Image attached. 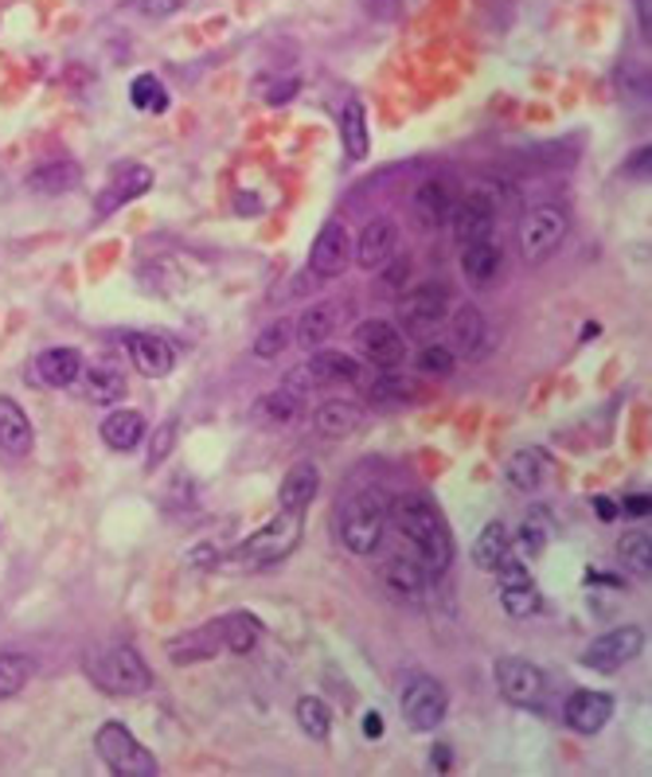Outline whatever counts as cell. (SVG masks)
<instances>
[{"label":"cell","instance_id":"cell-38","mask_svg":"<svg viewBox=\"0 0 652 777\" xmlns=\"http://www.w3.org/2000/svg\"><path fill=\"white\" fill-rule=\"evenodd\" d=\"M547 539H551V520L535 508V512L520 524V535H516L512 544H516V551H520V559H535V555L547 547Z\"/></svg>","mask_w":652,"mask_h":777},{"label":"cell","instance_id":"cell-36","mask_svg":"<svg viewBox=\"0 0 652 777\" xmlns=\"http://www.w3.org/2000/svg\"><path fill=\"white\" fill-rule=\"evenodd\" d=\"M298 723L313 742H325L328 734H333V712H328V703L317 700V695L298 700Z\"/></svg>","mask_w":652,"mask_h":777},{"label":"cell","instance_id":"cell-34","mask_svg":"<svg viewBox=\"0 0 652 777\" xmlns=\"http://www.w3.org/2000/svg\"><path fill=\"white\" fill-rule=\"evenodd\" d=\"M336 328V305H313V309H305L298 317V325H293V337H298L301 348H321L328 337H333Z\"/></svg>","mask_w":652,"mask_h":777},{"label":"cell","instance_id":"cell-25","mask_svg":"<svg viewBox=\"0 0 652 777\" xmlns=\"http://www.w3.org/2000/svg\"><path fill=\"white\" fill-rule=\"evenodd\" d=\"M305 372L313 375V384H364V364L345 352H317Z\"/></svg>","mask_w":652,"mask_h":777},{"label":"cell","instance_id":"cell-12","mask_svg":"<svg viewBox=\"0 0 652 777\" xmlns=\"http://www.w3.org/2000/svg\"><path fill=\"white\" fill-rule=\"evenodd\" d=\"M449 223H454V234H457V243L461 246L493 239L496 207H493V199H488V192H466L461 199H454Z\"/></svg>","mask_w":652,"mask_h":777},{"label":"cell","instance_id":"cell-10","mask_svg":"<svg viewBox=\"0 0 652 777\" xmlns=\"http://www.w3.org/2000/svg\"><path fill=\"white\" fill-rule=\"evenodd\" d=\"M149 187H153V169H149V165L125 160V165H118V169L110 172L106 187L98 192V199H94V216L106 219V216H113V211H122L125 204H133L137 196H145Z\"/></svg>","mask_w":652,"mask_h":777},{"label":"cell","instance_id":"cell-53","mask_svg":"<svg viewBox=\"0 0 652 777\" xmlns=\"http://www.w3.org/2000/svg\"><path fill=\"white\" fill-rule=\"evenodd\" d=\"M407 270H410V266H407V258H402L399 266H391V270L383 274V281H387V286H391V290H399V286H402V278H407Z\"/></svg>","mask_w":652,"mask_h":777},{"label":"cell","instance_id":"cell-30","mask_svg":"<svg viewBox=\"0 0 652 777\" xmlns=\"http://www.w3.org/2000/svg\"><path fill=\"white\" fill-rule=\"evenodd\" d=\"M83 394L90 403H102V406H113L118 399H125V379L118 367L110 364H94V367H83Z\"/></svg>","mask_w":652,"mask_h":777},{"label":"cell","instance_id":"cell-40","mask_svg":"<svg viewBox=\"0 0 652 777\" xmlns=\"http://www.w3.org/2000/svg\"><path fill=\"white\" fill-rule=\"evenodd\" d=\"M32 680V660L20 653H0V700H12Z\"/></svg>","mask_w":652,"mask_h":777},{"label":"cell","instance_id":"cell-43","mask_svg":"<svg viewBox=\"0 0 652 777\" xmlns=\"http://www.w3.org/2000/svg\"><path fill=\"white\" fill-rule=\"evenodd\" d=\"M289 337H293L289 320H270V325H266V328L258 332V340H254V356H258V360L281 356V352L289 348Z\"/></svg>","mask_w":652,"mask_h":777},{"label":"cell","instance_id":"cell-29","mask_svg":"<svg viewBox=\"0 0 652 777\" xmlns=\"http://www.w3.org/2000/svg\"><path fill=\"white\" fill-rule=\"evenodd\" d=\"M219 629H224V653H239L246 656L262 638V621L246 609H234V614H224L219 618Z\"/></svg>","mask_w":652,"mask_h":777},{"label":"cell","instance_id":"cell-7","mask_svg":"<svg viewBox=\"0 0 652 777\" xmlns=\"http://www.w3.org/2000/svg\"><path fill=\"white\" fill-rule=\"evenodd\" d=\"M567 211L559 204H540L531 207L520 223V254L528 263H543L547 254H555L567 239Z\"/></svg>","mask_w":652,"mask_h":777},{"label":"cell","instance_id":"cell-45","mask_svg":"<svg viewBox=\"0 0 652 777\" xmlns=\"http://www.w3.org/2000/svg\"><path fill=\"white\" fill-rule=\"evenodd\" d=\"M177 450V422H160L149 438V453H145V469H160L168 453Z\"/></svg>","mask_w":652,"mask_h":777},{"label":"cell","instance_id":"cell-54","mask_svg":"<svg viewBox=\"0 0 652 777\" xmlns=\"http://www.w3.org/2000/svg\"><path fill=\"white\" fill-rule=\"evenodd\" d=\"M364 734H367V739H379V734H383V715L379 712H367L364 715Z\"/></svg>","mask_w":652,"mask_h":777},{"label":"cell","instance_id":"cell-1","mask_svg":"<svg viewBox=\"0 0 652 777\" xmlns=\"http://www.w3.org/2000/svg\"><path fill=\"white\" fill-rule=\"evenodd\" d=\"M387 520H395V527L407 535V544L414 547V559L426 567L430 579H442L449 571L454 539H449L446 515L434 500L422 497V493H407V497L387 505Z\"/></svg>","mask_w":652,"mask_h":777},{"label":"cell","instance_id":"cell-51","mask_svg":"<svg viewBox=\"0 0 652 777\" xmlns=\"http://www.w3.org/2000/svg\"><path fill=\"white\" fill-rule=\"evenodd\" d=\"M430 754H434V766H438V769H449V766H454V754H449V742H434V750H430Z\"/></svg>","mask_w":652,"mask_h":777},{"label":"cell","instance_id":"cell-19","mask_svg":"<svg viewBox=\"0 0 652 777\" xmlns=\"http://www.w3.org/2000/svg\"><path fill=\"white\" fill-rule=\"evenodd\" d=\"M36 446V426L24 414V406L9 394H0V450L12 453V458H24Z\"/></svg>","mask_w":652,"mask_h":777},{"label":"cell","instance_id":"cell-24","mask_svg":"<svg viewBox=\"0 0 652 777\" xmlns=\"http://www.w3.org/2000/svg\"><path fill=\"white\" fill-rule=\"evenodd\" d=\"M410 207H414L422 227H442L449 223V211H454V192H449L446 180H426V184H419Z\"/></svg>","mask_w":652,"mask_h":777},{"label":"cell","instance_id":"cell-23","mask_svg":"<svg viewBox=\"0 0 652 777\" xmlns=\"http://www.w3.org/2000/svg\"><path fill=\"white\" fill-rule=\"evenodd\" d=\"M504 473H508V485L520 488V493H540L543 481H547L551 473V461L543 450H516L512 458H508V465H504Z\"/></svg>","mask_w":652,"mask_h":777},{"label":"cell","instance_id":"cell-32","mask_svg":"<svg viewBox=\"0 0 652 777\" xmlns=\"http://www.w3.org/2000/svg\"><path fill=\"white\" fill-rule=\"evenodd\" d=\"M79 180H83L79 165H71V160H47V165H39V169L28 177V187L39 192V196H63V192H71Z\"/></svg>","mask_w":652,"mask_h":777},{"label":"cell","instance_id":"cell-21","mask_svg":"<svg viewBox=\"0 0 652 777\" xmlns=\"http://www.w3.org/2000/svg\"><path fill=\"white\" fill-rule=\"evenodd\" d=\"M83 375V356L75 348H47L36 356V379L44 387H71Z\"/></svg>","mask_w":652,"mask_h":777},{"label":"cell","instance_id":"cell-11","mask_svg":"<svg viewBox=\"0 0 652 777\" xmlns=\"http://www.w3.org/2000/svg\"><path fill=\"white\" fill-rule=\"evenodd\" d=\"M348 263H352V239H348V227L340 223V219H328V223L317 231V239H313V246H309V270H313V278L333 281L348 270Z\"/></svg>","mask_w":652,"mask_h":777},{"label":"cell","instance_id":"cell-27","mask_svg":"<svg viewBox=\"0 0 652 777\" xmlns=\"http://www.w3.org/2000/svg\"><path fill=\"white\" fill-rule=\"evenodd\" d=\"M360 422H364V411L355 403H345V399H328V403H321L317 414H313V426H317V434H325V438H348V434L360 430Z\"/></svg>","mask_w":652,"mask_h":777},{"label":"cell","instance_id":"cell-31","mask_svg":"<svg viewBox=\"0 0 652 777\" xmlns=\"http://www.w3.org/2000/svg\"><path fill=\"white\" fill-rule=\"evenodd\" d=\"M340 137H345V153L348 160H364L367 149H372V133H367V113L364 102L348 98L345 110H340Z\"/></svg>","mask_w":652,"mask_h":777},{"label":"cell","instance_id":"cell-3","mask_svg":"<svg viewBox=\"0 0 652 777\" xmlns=\"http://www.w3.org/2000/svg\"><path fill=\"white\" fill-rule=\"evenodd\" d=\"M86 672L102 692L110 695H141L153 688L149 665L137 656V648L130 645H106L86 660Z\"/></svg>","mask_w":652,"mask_h":777},{"label":"cell","instance_id":"cell-15","mask_svg":"<svg viewBox=\"0 0 652 777\" xmlns=\"http://www.w3.org/2000/svg\"><path fill=\"white\" fill-rule=\"evenodd\" d=\"M168 660L172 665H204V660H215V656L224 653V629H219V618L207 621V626H196L180 633L177 641H168L165 645Z\"/></svg>","mask_w":652,"mask_h":777},{"label":"cell","instance_id":"cell-35","mask_svg":"<svg viewBox=\"0 0 652 777\" xmlns=\"http://www.w3.org/2000/svg\"><path fill=\"white\" fill-rule=\"evenodd\" d=\"M454 340L461 356H481V348H485V317H481L476 305H457Z\"/></svg>","mask_w":652,"mask_h":777},{"label":"cell","instance_id":"cell-49","mask_svg":"<svg viewBox=\"0 0 652 777\" xmlns=\"http://www.w3.org/2000/svg\"><path fill=\"white\" fill-rule=\"evenodd\" d=\"M649 508H652L649 493H633V497H625V512L629 515H649Z\"/></svg>","mask_w":652,"mask_h":777},{"label":"cell","instance_id":"cell-50","mask_svg":"<svg viewBox=\"0 0 652 777\" xmlns=\"http://www.w3.org/2000/svg\"><path fill=\"white\" fill-rule=\"evenodd\" d=\"M649 157H652L649 145H644V149H637L633 157H629V160H633V165H629V172H633V177H641V172L649 177Z\"/></svg>","mask_w":652,"mask_h":777},{"label":"cell","instance_id":"cell-48","mask_svg":"<svg viewBox=\"0 0 652 777\" xmlns=\"http://www.w3.org/2000/svg\"><path fill=\"white\" fill-rule=\"evenodd\" d=\"M137 16H149V20H160V16H172V12L184 4V0H125Z\"/></svg>","mask_w":652,"mask_h":777},{"label":"cell","instance_id":"cell-18","mask_svg":"<svg viewBox=\"0 0 652 777\" xmlns=\"http://www.w3.org/2000/svg\"><path fill=\"white\" fill-rule=\"evenodd\" d=\"M399 313L410 328H434L449 317V293L442 286H414L399 301Z\"/></svg>","mask_w":652,"mask_h":777},{"label":"cell","instance_id":"cell-4","mask_svg":"<svg viewBox=\"0 0 652 777\" xmlns=\"http://www.w3.org/2000/svg\"><path fill=\"white\" fill-rule=\"evenodd\" d=\"M301 535H305V512H293V508H281L270 524H262L258 532L239 547V559L251 562V567H278L289 555L301 547Z\"/></svg>","mask_w":652,"mask_h":777},{"label":"cell","instance_id":"cell-5","mask_svg":"<svg viewBox=\"0 0 652 777\" xmlns=\"http://www.w3.org/2000/svg\"><path fill=\"white\" fill-rule=\"evenodd\" d=\"M94 750H98V758H102L118 777H157V769H160L157 758H153L149 750L130 734V727L118 719L98 727V734H94Z\"/></svg>","mask_w":652,"mask_h":777},{"label":"cell","instance_id":"cell-13","mask_svg":"<svg viewBox=\"0 0 652 777\" xmlns=\"http://www.w3.org/2000/svg\"><path fill=\"white\" fill-rule=\"evenodd\" d=\"M355 344L364 348V360L375 367H399L402 356H407L402 332L391 320H364V325L355 328Z\"/></svg>","mask_w":652,"mask_h":777},{"label":"cell","instance_id":"cell-9","mask_svg":"<svg viewBox=\"0 0 652 777\" xmlns=\"http://www.w3.org/2000/svg\"><path fill=\"white\" fill-rule=\"evenodd\" d=\"M644 648V633L637 626H617V629H606L602 638H594L582 653V665L590 672H617L625 668L629 660H637Z\"/></svg>","mask_w":652,"mask_h":777},{"label":"cell","instance_id":"cell-14","mask_svg":"<svg viewBox=\"0 0 652 777\" xmlns=\"http://www.w3.org/2000/svg\"><path fill=\"white\" fill-rule=\"evenodd\" d=\"M563 719H567L570 731L578 734H597L614 719V695L609 692H570L567 703H563Z\"/></svg>","mask_w":652,"mask_h":777},{"label":"cell","instance_id":"cell-55","mask_svg":"<svg viewBox=\"0 0 652 777\" xmlns=\"http://www.w3.org/2000/svg\"><path fill=\"white\" fill-rule=\"evenodd\" d=\"M594 508H597V515H602V520H614V515L621 512V508H617V500H609V497H597Z\"/></svg>","mask_w":652,"mask_h":777},{"label":"cell","instance_id":"cell-42","mask_svg":"<svg viewBox=\"0 0 652 777\" xmlns=\"http://www.w3.org/2000/svg\"><path fill=\"white\" fill-rule=\"evenodd\" d=\"M254 411L262 414V418H270V422H293L298 418V411H301V399L293 391H274V394H266V399H258L254 403Z\"/></svg>","mask_w":652,"mask_h":777},{"label":"cell","instance_id":"cell-37","mask_svg":"<svg viewBox=\"0 0 652 777\" xmlns=\"http://www.w3.org/2000/svg\"><path fill=\"white\" fill-rule=\"evenodd\" d=\"M500 606L508 618H531L543 609V594L535 591V582H516V586H500Z\"/></svg>","mask_w":652,"mask_h":777},{"label":"cell","instance_id":"cell-16","mask_svg":"<svg viewBox=\"0 0 652 777\" xmlns=\"http://www.w3.org/2000/svg\"><path fill=\"white\" fill-rule=\"evenodd\" d=\"M125 352H130V364L137 367L141 375H153V379L168 375L172 364H177L172 340L157 337V332H130V337H125Z\"/></svg>","mask_w":652,"mask_h":777},{"label":"cell","instance_id":"cell-6","mask_svg":"<svg viewBox=\"0 0 652 777\" xmlns=\"http://www.w3.org/2000/svg\"><path fill=\"white\" fill-rule=\"evenodd\" d=\"M399 712L410 731H434V727H442V719L449 712L446 684L434 680V676H410L407 684H402Z\"/></svg>","mask_w":652,"mask_h":777},{"label":"cell","instance_id":"cell-46","mask_svg":"<svg viewBox=\"0 0 652 777\" xmlns=\"http://www.w3.org/2000/svg\"><path fill=\"white\" fill-rule=\"evenodd\" d=\"M454 364H457V356L442 344H426L419 356H414V367H419L422 375H449Z\"/></svg>","mask_w":652,"mask_h":777},{"label":"cell","instance_id":"cell-52","mask_svg":"<svg viewBox=\"0 0 652 777\" xmlns=\"http://www.w3.org/2000/svg\"><path fill=\"white\" fill-rule=\"evenodd\" d=\"M633 9H637V20H641V28H644V39H649V28H652V0H633Z\"/></svg>","mask_w":652,"mask_h":777},{"label":"cell","instance_id":"cell-47","mask_svg":"<svg viewBox=\"0 0 652 777\" xmlns=\"http://www.w3.org/2000/svg\"><path fill=\"white\" fill-rule=\"evenodd\" d=\"M298 78H281V83H258L254 86V94H258L262 102H274V106H281V102H289L293 94H298Z\"/></svg>","mask_w":652,"mask_h":777},{"label":"cell","instance_id":"cell-17","mask_svg":"<svg viewBox=\"0 0 652 777\" xmlns=\"http://www.w3.org/2000/svg\"><path fill=\"white\" fill-rule=\"evenodd\" d=\"M395 246H399V227H395L387 216H375L372 223H364V231H360V239H355L352 258L364 266V270H379V266L395 254Z\"/></svg>","mask_w":652,"mask_h":777},{"label":"cell","instance_id":"cell-28","mask_svg":"<svg viewBox=\"0 0 652 777\" xmlns=\"http://www.w3.org/2000/svg\"><path fill=\"white\" fill-rule=\"evenodd\" d=\"M98 434H102V441L110 446V450L130 453L133 446L145 438V414L141 411H113V414H106L102 418Z\"/></svg>","mask_w":652,"mask_h":777},{"label":"cell","instance_id":"cell-8","mask_svg":"<svg viewBox=\"0 0 652 777\" xmlns=\"http://www.w3.org/2000/svg\"><path fill=\"white\" fill-rule=\"evenodd\" d=\"M496 688L508 703L516 707H543L551 692V680L540 665H531V660H520V656H500L496 660Z\"/></svg>","mask_w":652,"mask_h":777},{"label":"cell","instance_id":"cell-44","mask_svg":"<svg viewBox=\"0 0 652 777\" xmlns=\"http://www.w3.org/2000/svg\"><path fill=\"white\" fill-rule=\"evenodd\" d=\"M414 399V384L399 379V375H379L372 384V403H410Z\"/></svg>","mask_w":652,"mask_h":777},{"label":"cell","instance_id":"cell-2","mask_svg":"<svg viewBox=\"0 0 652 777\" xmlns=\"http://www.w3.org/2000/svg\"><path fill=\"white\" fill-rule=\"evenodd\" d=\"M383 527H387V500L375 488H364V493H352V497L340 505L336 512V535L345 551L352 555H372L375 547L383 544Z\"/></svg>","mask_w":652,"mask_h":777},{"label":"cell","instance_id":"cell-20","mask_svg":"<svg viewBox=\"0 0 652 777\" xmlns=\"http://www.w3.org/2000/svg\"><path fill=\"white\" fill-rule=\"evenodd\" d=\"M426 567L419 559H410V555H391V559L383 562V586L402 602H419L426 594Z\"/></svg>","mask_w":652,"mask_h":777},{"label":"cell","instance_id":"cell-33","mask_svg":"<svg viewBox=\"0 0 652 777\" xmlns=\"http://www.w3.org/2000/svg\"><path fill=\"white\" fill-rule=\"evenodd\" d=\"M512 551V535H508V527L500 524V520H493V524L481 527V535L473 539V562L481 567V571H496V562L504 559V555Z\"/></svg>","mask_w":652,"mask_h":777},{"label":"cell","instance_id":"cell-26","mask_svg":"<svg viewBox=\"0 0 652 777\" xmlns=\"http://www.w3.org/2000/svg\"><path fill=\"white\" fill-rule=\"evenodd\" d=\"M500 263H504V254H500V246H496L493 239L461 246V274L473 281L476 290H485L488 281L500 274Z\"/></svg>","mask_w":652,"mask_h":777},{"label":"cell","instance_id":"cell-22","mask_svg":"<svg viewBox=\"0 0 652 777\" xmlns=\"http://www.w3.org/2000/svg\"><path fill=\"white\" fill-rule=\"evenodd\" d=\"M317 488H321L317 465H313V461H298V465L286 473V481H281L278 505L293 508V512H305V508L313 505V497H317Z\"/></svg>","mask_w":652,"mask_h":777},{"label":"cell","instance_id":"cell-39","mask_svg":"<svg viewBox=\"0 0 652 777\" xmlns=\"http://www.w3.org/2000/svg\"><path fill=\"white\" fill-rule=\"evenodd\" d=\"M617 559L629 574H649L652 567V535L644 532H629L621 535V544H617Z\"/></svg>","mask_w":652,"mask_h":777},{"label":"cell","instance_id":"cell-41","mask_svg":"<svg viewBox=\"0 0 652 777\" xmlns=\"http://www.w3.org/2000/svg\"><path fill=\"white\" fill-rule=\"evenodd\" d=\"M130 102L137 110H149V113H165L168 110V90L157 75H137L130 83Z\"/></svg>","mask_w":652,"mask_h":777},{"label":"cell","instance_id":"cell-56","mask_svg":"<svg viewBox=\"0 0 652 777\" xmlns=\"http://www.w3.org/2000/svg\"><path fill=\"white\" fill-rule=\"evenodd\" d=\"M234 207H239V211H258V199H254V196H246V192H243V196L234 199Z\"/></svg>","mask_w":652,"mask_h":777}]
</instances>
